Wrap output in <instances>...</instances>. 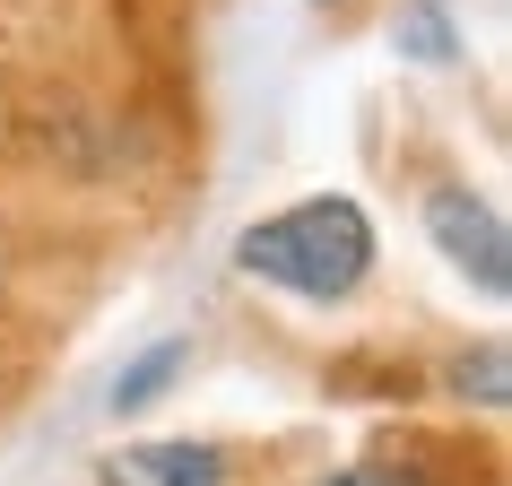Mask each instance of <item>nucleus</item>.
<instances>
[{
    "mask_svg": "<svg viewBox=\"0 0 512 486\" xmlns=\"http://www.w3.org/2000/svg\"><path fill=\"white\" fill-rule=\"evenodd\" d=\"M105 486H226L217 443H122L105 460Z\"/></svg>",
    "mask_w": 512,
    "mask_h": 486,
    "instance_id": "obj_3",
    "label": "nucleus"
},
{
    "mask_svg": "<svg viewBox=\"0 0 512 486\" xmlns=\"http://www.w3.org/2000/svg\"><path fill=\"white\" fill-rule=\"evenodd\" d=\"M191 365V348L183 339H157L148 356H131L122 374H113V417H139V408H157L165 391H174V374Z\"/></svg>",
    "mask_w": 512,
    "mask_h": 486,
    "instance_id": "obj_5",
    "label": "nucleus"
},
{
    "mask_svg": "<svg viewBox=\"0 0 512 486\" xmlns=\"http://www.w3.org/2000/svg\"><path fill=\"white\" fill-rule=\"evenodd\" d=\"M235 261L252 278L287 287V296H304V304H339L374 270V217L356 209V200H339V191L330 200H296V209L243 226Z\"/></svg>",
    "mask_w": 512,
    "mask_h": 486,
    "instance_id": "obj_1",
    "label": "nucleus"
},
{
    "mask_svg": "<svg viewBox=\"0 0 512 486\" xmlns=\"http://www.w3.org/2000/svg\"><path fill=\"white\" fill-rule=\"evenodd\" d=\"M426 235H434V252H443L486 304L512 296V235H504V217H495V200H478L469 183L426 191Z\"/></svg>",
    "mask_w": 512,
    "mask_h": 486,
    "instance_id": "obj_2",
    "label": "nucleus"
},
{
    "mask_svg": "<svg viewBox=\"0 0 512 486\" xmlns=\"http://www.w3.org/2000/svg\"><path fill=\"white\" fill-rule=\"evenodd\" d=\"M452 382H460V400H478V408H504V400H512V365H504V348H495V339H486L478 356H460Z\"/></svg>",
    "mask_w": 512,
    "mask_h": 486,
    "instance_id": "obj_6",
    "label": "nucleus"
},
{
    "mask_svg": "<svg viewBox=\"0 0 512 486\" xmlns=\"http://www.w3.org/2000/svg\"><path fill=\"white\" fill-rule=\"evenodd\" d=\"M391 44H400L408 61H426V70H452L460 61V18L443 0H408L400 18H391Z\"/></svg>",
    "mask_w": 512,
    "mask_h": 486,
    "instance_id": "obj_4",
    "label": "nucleus"
}]
</instances>
